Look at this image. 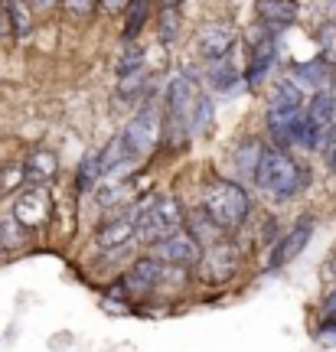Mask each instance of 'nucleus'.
Returning a JSON list of instances; mask_svg holds the SVG:
<instances>
[{"label": "nucleus", "instance_id": "obj_1", "mask_svg": "<svg viewBox=\"0 0 336 352\" xmlns=\"http://www.w3.org/2000/svg\"><path fill=\"white\" fill-rule=\"evenodd\" d=\"M251 183H255V189L264 192L268 199L291 202L311 186V166L300 164L291 151H281V147L264 144L262 160H258V170H255V179H251Z\"/></svg>", "mask_w": 336, "mask_h": 352}, {"label": "nucleus", "instance_id": "obj_2", "mask_svg": "<svg viewBox=\"0 0 336 352\" xmlns=\"http://www.w3.org/2000/svg\"><path fill=\"white\" fill-rule=\"evenodd\" d=\"M200 209L209 215L216 226L222 228L225 235L232 239L235 232L245 228L251 215V196L249 189L242 186L238 179L229 176H212L200 186Z\"/></svg>", "mask_w": 336, "mask_h": 352}, {"label": "nucleus", "instance_id": "obj_3", "mask_svg": "<svg viewBox=\"0 0 336 352\" xmlns=\"http://www.w3.org/2000/svg\"><path fill=\"white\" fill-rule=\"evenodd\" d=\"M242 264H245V248L238 239H225L219 245L206 248L200 258V264L193 267V277L206 284V287H225L242 274Z\"/></svg>", "mask_w": 336, "mask_h": 352}, {"label": "nucleus", "instance_id": "obj_4", "mask_svg": "<svg viewBox=\"0 0 336 352\" xmlns=\"http://www.w3.org/2000/svg\"><path fill=\"white\" fill-rule=\"evenodd\" d=\"M187 228V206L176 199V196H157V202L140 212L137 222V241L154 248L157 241L170 239L174 232Z\"/></svg>", "mask_w": 336, "mask_h": 352}, {"label": "nucleus", "instance_id": "obj_5", "mask_svg": "<svg viewBox=\"0 0 336 352\" xmlns=\"http://www.w3.org/2000/svg\"><path fill=\"white\" fill-rule=\"evenodd\" d=\"M160 138H163V118L157 114L154 104L137 108V111L127 118V124L121 127V134H118L125 153L131 160H137V164L160 147Z\"/></svg>", "mask_w": 336, "mask_h": 352}, {"label": "nucleus", "instance_id": "obj_6", "mask_svg": "<svg viewBox=\"0 0 336 352\" xmlns=\"http://www.w3.org/2000/svg\"><path fill=\"white\" fill-rule=\"evenodd\" d=\"M313 232H317V215L300 212L297 219L284 228V235L274 241V248L268 252V258H264V271H281V267H287L291 261H297L300 254L307 252Z\"/></svg>", "mask_w": 336, "mask_h": 352}, {"label": "nucleus", "instance_id": "obj_7", "mask_svg": "<svg viewBox=\"0 0 336 352\" xmlns=\"http://www.w3.org/2000/svg\"><path fill=\"white\" fill-rule=\"evenodd\" d=\"M10 215L20 222L23 228H30L33 235L43 228L52 226V215H56V196L52 186H23L13 199Z\"/></svg>", "mask_w": 336, "mask_h": 352}, {"label": "nucleus", "instance_id": "obj_8", "mask_svg": "<svg viewBox=\"0 0 336 352\" xmlns=\"http://www.w3.org/2000/svg\"><path fill=\"white\" fill-rule=\"evenodd\" d=\"M137 222H140V215H137L131 206H127L125 212H112L98 228H95V239H92L95 252L108 254V258L127 252V248L137 241Z\"/></svg>", "mask_w": 336, "mask_h": 352}, {"label": "nucleus", "instance_id": "obj_9", "mask_svg": "<svg viewBox=\"0 0 336 352\" xmlns=\"http://www.w3.org/2000/svg\"><path fill=\"white\" fill-rule=\"evenodd\" d=\"M163 274H167V264L157 258V254H140L127 264V271H121V280H125L131 300H150L163 284Z\"/></svg>", "mask_w": 336, "mask_h": 352}, {"label": "nucleus", "instance_id": "obj_10", "mask_svg": "<svg viewBox=\"0 0 336 352\" xmlns=\"http://www.w3.org/2000/svg\"><path fill=\"white\" fill-rule=\"evenodd\" d=\"M202 248L200 241L189 235L187 228H180V232H174L170 239H163V241H157L154 248H150V254H157L163 264H170V267H196L200 264V258H202Z\"/></svg>", "mask_w": 336, "mask_h": 352}, {"label": "nucleus", "instance_id": "obj_11", "mask_svg": "<svg viewBox=\"0 0 336 352\" xmlns=\"http://www.w3.org/2000/svg\"><path fill=\"white\" fill-rule=\"evenodd\" d=\"M232 50H235V30L229 23L212 20V23H202L196 30V52H200V59L219 63V59H229Z\"/></svg>", "mask_w": 336, "mask_h": 352}, {"label": "nucleus", "instance_id": "obj_12", "mask_svg": "<svg viewBox=\"0 0 336 352\" xmlns=\"http://www.w3.org/2000/svg\"><path fill=\"white\" fill-rule=\"evenodd\" d=\"M26 186H52L59 179V153L50 147H33L23 157Z\"/></svg>", "mask_w": 336, "mask_h": 352}, {"label": "nucleus", "instance_id": "obj_13", "mask_svg": "<svg viewBox=\"0 0 336 352\" xmlns=\"http://www.w3.org/2000/svg\"><path fill=\"white\" fill-rule=\"evenodd\" d=\"M297 0H255V20L264 23L268 30H274V33L297 23Z\"/></svg>", "mask_w": 336, "mask_h": 352}, {"label": "nucleus", "instance_id": "obj_14", "mask_svg": "<svg viewBox=\"0 0 336 352\" xmlns=\"http://www.w3.org/2000/svg\"><path fill=\"white\" fill-rule=\"evenodd\" d=\"M291 78L297 82L300 88H317V91H333L336 88V69L330 63H324L320 56L311 59V63H297L291 65Z\"/></svg>", "mask_w": 336, "mask_h": 352}, {"label": "nucleus", "instance_id": "obj_15", "mask_svg": "<svg viewBox=\"0 0 336 352\" xmlns=\"http://www.w3.org/2000/svg\"><path fill=\"white\" fill-rule=\"evenodd\" d=\"M187 232H189V235H193L196 241H200L202 248H212V245H219V241L229 239L222 228H219V226H216V222L209 219V215L202 212L200 206H196L193 212H187Z\"/></svg>", "mask_w": 336, "mask_h": 352}, {"label": "nucleus", "instance_id": "obj_16", "mask_svg": "<svg viewBox=\"0 0 336 352\" xmlns=\"http://www.w3.org/2000/svg\"><path fill=\"white\" fill-rule=\"evenodd\" d=\"M313 336L324 342V346H336V280L320 297V320H317Z\"/></svg>", "mask_w": 336, "mask_h": 352}, {"label": "nucleus", "instance_id": "obj_17", "mask_svg": "<svg viewBox=\"0 0 336 352\" xmlns=\"http://www.w3.org/2000/svg\"><path fill=\"white\" fill-rule=\"evenodd\" d=\"M30 241H33V232L20 226L13 215H3V219H0V258L23 252Z\"/></svg>", "mask_w": 336, "mask_h": 352}, {"label": "nucleus", "instance_id": "obj_18", "mask_svg": "<svg viewBox=\"0 0 336 352\" xmlns=\"http://www.w3.org/2000/svg\"><path fill=\"white\" fill-rule=\"evenodd\" d=\"M101 157H105V147H98V151H88L85 157H82V164H78V170H75V196H85V192H92V189L98 186V179H101Z\"/></svg>", "mask_w": 336, "mask_h": 352}, {"label": "nucleus", "instance_id": "obj_19", "mask_svg": "<svg viewBox=\"0 0 336 352\" xmlns=\"http://www.w3.org/2000/svg\"><path fill=\"white\" fill-rule=\"evenodd\" d=\"M262 151H264V140L258 138H242L232 151V164L242 176L255 179V170H258V160H262Z\"/></svg>", "mask_w": 336, "mask_h": 352}, {"label": "nucleus", "instance_id": "obj_20", "mask_svg": "<svg viewBox=\"0 0 336 352\" xmlns=\"http://www.w3.org/2000/svg\"><path fill=\"white\" fill-rule=\"evenodd\" d=\"M268 108H271V111H297V108H304V88H300L294 78H281V82L271 88Z\"/></svg>", "mask_w": 336, "mask_h": 352}, {"label": "nucleus", "instance_id": "obj_21", "mask_svg": "<svg viewBox=\"0 0 336 352\" xmlns=\"http://www.w3.org/2000/svg\"><path fill=\"white\" fill-rule=\"evenodd\" d=\"M304 111L317 127L336 124V91H313Z\"/></svg>", "mask_w": 336, "mask_h": 352}, {"label": "nucleus", "instance_id": "obj_22", "mask_svg": "<svg viewBox=\"0 0 336 352\" xmlns=\"http://www.w3.org/2000/svg\"><path fill=\"white\" fill-rule=\"evenodd\" d=\"M238 82H245L242 76V69L235 65V59L229 56V59H219V63H209V85L216 91H229V88H235Z\"/></svg>", "mask_w": 336, "mask_h": 352}, {"label": "nucleus", "instance_id": "obj_23", "mask_svg": "<svg viewBox=\"0 0 336 352\" xmlns=\"http://www.w3.org/2000/svg\"><path fill=\"white\" fill-rule=\"evenodd\" d=\"M147 16H150V0H131V7H127V13H125L121 39H125V43H134V39L140 36L144 23H147Z\"/></svg>", "mask_w": 336, "mask_h": 352}, {"label": "nucleus", "instance_id": "obj_24", "mask_svg": "<svg viewBox=\"0 0 336 352\" xmlns=\"http://www.w3.org/2000/svg\"><path fill=\"white\" fill-rule=\"evenodd\" d=\"M3 3L10 10L13 36H30V30H33V7H30V0H3Z\"/></svg>", "mask_w": 336, "mask_h": 352}, {"label": "nucleus", "instance_id": "obj_25", "mask_svg": "<svg viewBox=\"0 0 336 352\" xmlns=\"http://www.w3.org/2000/svg\"><path fill=\"white\" fill-rule=\"evenodd\" d=\"M317 50H320V59L330 63L336 69V20H324V23L317 26Z\"/></svg>", "mask_w": 336, "mask_h": 352}, {"label": "nucleus", "instance_id": "obj_26", "mask_svg": "<svg viewBox=\"0 0 336 352\" xmlns=\"http://www.w3.org/2000/svg\"><path fill=\"white\" fill-rule=\"evenodd\" d=\"M212 114H216L212 95L200 91V98H196V108H193V118H189V134H202V131H209Z\"/></svg>", "mask_w": 336, "mask_h": 352}, {"label": "nucleus", "instance_id": "obj_27", "mask_svg": "<svg viewBox=\"0 0 336 352\" xmlns=\"http://www.w3.org/2000/svg\"><path fill=\"white\" fill-rule=\"evenodd\" d=\"M125 46H127V50L121 52V59L114 63L118 78L134 76V72H140V69H144V50H140V46H134V43H125Z\"/></svg>", "mask_w": 336, "mask_h": 352}, {"label": "nucleus", "instance_id": "obj_28", "mask_svg": "<svg viewBox=\"0 0 336 352\" xmlns=\"http://www.w3.org/2000/svg\"><path fill=\"white\" fill-rule=\"evenodd\" d=\"M150 85V76H147V69H140V72H134V76H125L121 82H118V98H140L144 91H147Z\"/></svg>", "mask_w": 336, "mask_h": 352}, {"label": "nucleus", "instance_id": "obj_29", "mask_svg": "<svg viewBox=\"0 0 336 352\" xmlns=\"http://www.w3.org/2000/svg\"><path fill=\"white\" fill-rule=\"evenodd\" d=\"M63 10L75 23H88L98 13V0H63Z\"/></svg>", "mask_w": 336, "mask_h": 352}, {"label": "nucleus", "instance_id": "obj_30", "mask_svg": "<svg viewBox=\"0 0 336 352\" xmlns=\"http://www.w3.org/2000/svg\"><path fill=\"white\" fill-rule=\"evenodd\" d=\"M281 235H284V228H281V222H277V215H274V212L262 215V226H258V245L271 252L274 241L281 239Z\"/></svg>", "mask_w": 336, "mask_h": 352}, {"label": "nucleus", "instance_id": "obj_31", "mask_svg": "<svg viewBox=\"0 0 336 352\" xmlns=\"http://www.w3.org/2000/svg\"><path fill=\"white\" fill-rule=\"evenodd\" d=\"M26 186L23 176V164H10L7 173H0V196H10V192H20Z\"/></svg>", "mask_w": 336, "mask_h": 352}, {"label": "nucleus", "instance_id": "obj_32", "mask_svg": "<svg viewBox=\"0 0 336 352\" xmlns=\"http://www.w3.org/2000/svg\"><path fill=\"white\" fill-rule=\"evenodd\" d=\"M180 36V10H160V39L174 43Z\"/></svg>", "mask_w": 336, "mask_h": 352}, {"label": "nucleus", "instance_id": "obj_33", "mask_svg": "<svg viewBox=\"0 0 336 352\" xmlns=\"http://www.w3.org/2000/svg\"><path fill=\"white\" fill-rule=\"evenodd\" d=\"M127 7H131V0H98V13L105 16H121L127 13Z\"/></svg>", "mask_w": 336, "mask_h": 352}, {"label": "nucleus", "instance_id": "obj_34", "mask_svg": "<svg viewBox=\"0 0 336 352\" xmlns=\"http://www.w3.org/2000/svg\"><path fill=\"white\" fill-rule=\"evenodd\" d=\"M30 7H33V13H39V16H50V13L63 10V0H30Z\"/></svg>", "mask_w": 336, "mask_h": 352}, {"label": "nucleus", "instance_id": "obj_35", "mask_svg": "<svg viewBox=\"0 0 336 352\" xmlns=\"http://www.w3.org/2000/svg\"><path fill=\"white\" fill-rule=\"evenodd\" d=\"M324 277L326 280H336V245L330 248V254H326V261H324Z\"/></svg>", "mask_w": 336, "mask_h": 352}, {"label": "nucleus", "instance_id": "obj_36", "mask_svg": "<svg viewBox=\"0 0 336 352\" xmlns=\"http://www.w3.org/2000/svg\"><path fill=\"white\" fill-rule=\"evenodd\" d=\"M333 144H336V124H330V127H324V138H320V153H326Z\"/></svg>", "mask_w": 336, "mask_h": 352}, {"label": "nucleus", "instance_id": "obj_37", "mask_svg": "<svg viewBox=\"0 0 336 352\" xmlns=\"http://www.w3.org/2000/svg\"><path fill=\"white\" fill-rule=\"evenodd\" d=\"M320 157H324L326 173H333V176H336V144H333V147H330V151H326V153H320Z\"/></svg>", "mask_w": 336, "mask_h": 352}, {"label": "nucleus", "instance_id": "obj_38", "mask_svg": "<svg viewBox=\"0 0 336 352\" xmlns=\"http://www.w3.org/2000/svg\"><path fill=\"white\" fill-rule=\"evenodd\" d=\"M183 0H160V10H180Z\"/></svg>", "mask_w": 336, "mask_h": 352}]
</instances>
